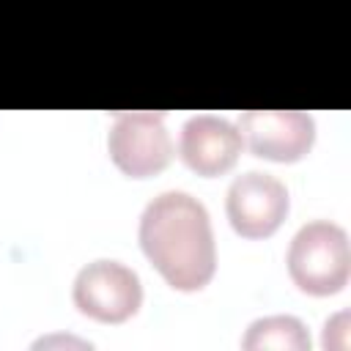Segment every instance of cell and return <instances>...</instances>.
<instances>
[{
  "mask_svg": "<svg viewBox=\"0 0 351 351\" xmlns=\"http://www.w3.org/2000/svg\"><path fill=\"white\" fill-rule=\"evenodd\" d=\"M140 247L176 291H200L217 271V244L206 206L181 189L159 192L140 217Z\"/></svg>",
  "mask_w": 351,
  "mask_h": 351,
  "instance_id": "1",
  "label": "cell"
},
{
  "mask_svg": "<svg viewBox=\"0 0 351 351\" xmlns=\"http://www.w3.org/2000/svg\"><path fill=\"white\" fill-rule=\"evenodd\" d=\"M285 263L293 285L310 296H332L343 291L351 274V244L346 228L332 219L302 225L291 239Z\"/></svg>",
  "mask_w": 351,
  "mask_h": 351,
  "instance_id": "2",
  "label": "cell"
},
{
  "mask_svg": "<svg viewBox=\"0 0 351 351\" xmlns=\"http://www.w3.org/2000/svg\"><path fill=\"white\" fill-rule=\"evenodd\" d=\"M71 299L82 315L99 324H123L143 304V282L126 263L99 258L77 271Z\"/></svg>",
  "mask_w": 351,
  "mask_h": 351,
  "instance_id": "3",
  "label": "cell"
},
{
  "mask_svg": "<svg viewBox=\"0 0 351 351\" xmlns=\"http://www.w3.org/2000/svg\"><path fill=\"white\" fill-rule=\"evenodd\" d=\"M107 151L129 178H151L173 159V140L159 112L132 110L115 115L107 132Z\"/></svg>",
  "mask_w": 351,
  "mask_h": 351,
  "instance_id": "4",
  "label": "cell"
},
{
  "mask_svg": "<svg viewBox=\"0 0 351 351\" xmlns=\"http://www.w3.org/2000/svg\"><path fill=\"white\" fill-rule=\"evenodd\" d=\"M288 208H291V200H288L285 184L269 173L247 170L236 176L228 186L225 211L233 230L244 239L271 236L285 222Z\"/></svg>",
  "mask_w": 351,
  "mask_h": 351,
  "instance_id": "5",
  "label": "cell"
},
{
  "mask_svg": "<svg viewBox=\"0 0 351 351\" xmlns=\"http://www.w3.org/2000/svg\"><path fill=\"white\" fill-rule=\"evenodd\" d=\"M239 132L252 156L271 162H299L315 143V121L302 110H247Z\"/></svg>",
  "mask_w": 351,
  "mask_h": 351,
  "instance_id": "6",
  "label": "cell"
},
{
  "mask_svg": "<svg viewBox=\"0 0 351 351\" xmlns=\"http://www.w3.org/2000/svg\"><path fill=\"white\" fill-rule=\"evenodd\" d=\"M241 148H244V140L239 126L222 115L200 112L186 118L181 126L178 154L184 165L203 178L228 173L239 162Z\"/></svg>",
  "mask_w": 351,
  "mask_h": 351,
  "instance_id": "7",
  "label": "cell"
},
{
  "mask_svg": "<svg viewBox=\"0 0 351 351\" xmlns=\"http://www.w3.org/2000/svg\"><path fill=\"white\" fill-rule=\"evenodd\" d=\"M244 351H310V335L296 315H266L247 326Z\"/></svg>",
  "mask_w": 351,
  "mask_h": 351,
  "instance_id": "8",
  "label": "cell"
}]
</instances>
